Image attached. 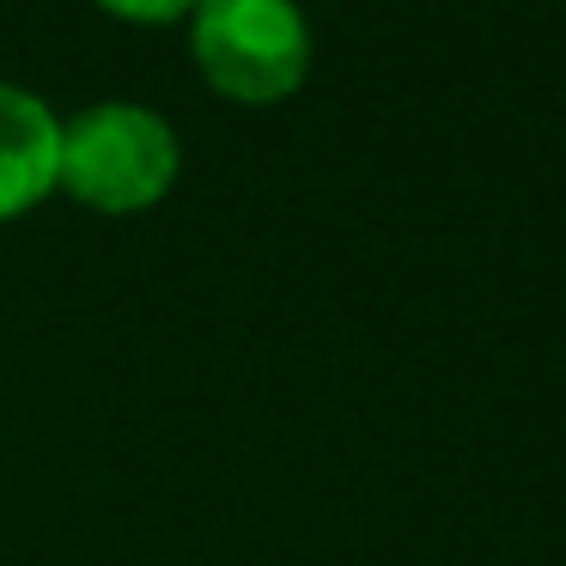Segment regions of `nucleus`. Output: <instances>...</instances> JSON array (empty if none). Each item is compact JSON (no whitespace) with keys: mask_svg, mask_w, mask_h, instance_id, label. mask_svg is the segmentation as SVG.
<instances>
[{"mask_svg":"<svg viewBox=\"0 0 566 566\" xmlns=\"http://www.w3.org/2000/svg\"><path fill=\"white\" fill-rule=\"evenodd\" d=\"M184 177V140L153 104L98 98L86 111L62 116V171L55 196L80 201L92 213H147Z\"/></svg>","mask_w":566,"mask_h":566,"instance_id":"1","label":"nucleus"},{"mask_svg":"<svg viewBox=\"0 0 566 566\" xmlns=\"http://www.w3.org/2000/svg\"><path fill=\"white\" fill-rule=\"evenodd\" d=\"M189 62L232 104H281L311 80V19L298 0H201Z\"/></svg>","mask_w":566,"mask_h":566,"instance_id":"2","label":"nucleus"},{"mask_svg":"<svg viewBox=\"0 0 566 566\" xmlns=\"http://www.w3.org/2000/svg\"><path fill=\"white\" fill-rule=\"evenodd\" d=\"M62 171V111L19 80H0V226L38 213Z\"/></svg>","mask_w":566,"mask_h":566,"instance_id":"3","label":"nucleus"},{"mask_svg":"<svg viewBox=\"0 0 566 566\" xmlns=\"http://www.w3.org/2000/svg\"><path fill=\"white\" fill-rule=\"evenodd\" d=\"M92 7H104L123 25H177V19L196 13L201 0H92Z\"/></svg>","mask_w":566,"mask_h":566,"instance_id":"4","label":"nucleus"}]
</instances>
